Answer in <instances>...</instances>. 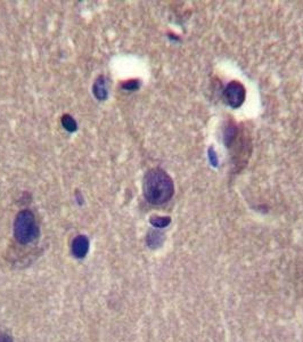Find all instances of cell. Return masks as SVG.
Listing matches in <instances>:
<instances>
[{"label":"cell","mask_w":303,"mask_h":342,"mask_svg":"<svg viewBox=\"0 0 303 342\" xmlns=\"http://www.w3.org/2000/svg\"><path fill=\"white\" fill-rule=\"evenodd\" d=\"M144 197L150 204L161 206L169 202L175 193V185L171 177L160 168L149 170L144 177L142 184Z\"/></svg>","instance_id":"cell-1"},{"label":"cell","mask_w":303,"mask_h":342,"mask_svg":"<svg viewBox=\"0 0 303 342\" xmlns=\"http://www.w3.org/2000/svg\"><path fill=\"white\" fill-rule=\"evenodd\" d=\"M39 227L34 215L30 210H22L17 213L14 223V236L20 244H30L37 239Z\"/></svg>","instance_id":"cell-2"},{"label":"cell","mask_w":303,"mask_h":342,"mask_svg":"<svg viewBox=\"0 0 303 342\" xmlns=\"http://www.w3.org/2000/svg\"><path fill=\"white\" fill-rule=\"evenodd\" d=\"M224 99L231 108H239L245 101V88L243 84L237 81L228 83L224 91Z\"/></svg>","instance_id":"cell-3"},{"label":"cell","mask_w":303,"mask_h":342,"mask_svg":"<svg viewBox=\"0 0 303 342\" xmlns=\"http://www.w3.org/2000/svg\"><path fill=\"white\" fill-rule=\"evenodd\" d=\"M73 256L78 259H82L87 256L89 250V241L84 235H79L75 237L72 242V247H71Z\"/></svg>","instance_id":"cell-4"},{"label":"cell","mask_w":303,"mask_h":342,"mask_svg":"<svg viewBox=\"0 0 303 342\" xmlns=\"http://www.w3.org/2000/svg\"><path fill=\"white\" fill-rule=\"evenodd\" d=\"M92 91L97 100L99 101L106 100V97H108V87H106V81L104 77H99L96 80V82L93 83Z\"/></svg>","instance_id":"cell-5"},{"label":"cell","mask_w":303,"mask_h":342,"mask_svg":"<svg viewBox=\"0 0 303 342\" xmlns=\"http://www.w3.org/2000/svg\"><path fill=\"white\" fill-rule=\"evenodd\" d=\"M163 243V235L157 232V230H152V232L148 233L147 235V244L148 247L152 249H157L159 247H161Z\"/></svg>","instance_id":"cell-6"},{"label":"cell","mask_w":303,"mask_h":342,"mask_svg":"<svg viewBox=\"0 0 303 342\" xmlns=\"http://www.w3.org/2000/svg\"><path fill=\"white\" fill-rule=\"evenodd\" d=\"M62 126H63L64 129L68 130L69 132H74L78 129L77 122H75V120L69 114H65L64 117L62 118Z\"/></svg>","instance_id":"cell-7"},{"label":"cell","mask_w":303,"mask_h":342,"mask_svg":"<svg viewBox=\"0 0 303 342\" xmlns=\"http://www.w3.org/2000/svg\"><path fill=\"white\" fill-rule=\"evenodd\" d=\"M171 219L169 218V217H152L150 218V223L152 225L154 226V227H158V228H163V227H167V226L170 224Z\"/></svg>","instance_id":"cell-8"},{"label":"cell","mask_w":303,"mask_h":342,"mask_svg":"<svg viewBox=\"0 0 303 342\" xmlns=\"http://www.w3.org/2000/svg\"><path fill=\"white\" fill-rule=\"evenodd\" d=\"M138 86H139V82L137 81V80H130V81L126 82L124 84V89H128V90H133V89H137Z\"/></svg>","instance_id":"cell-9"},{"label":"cell","mask_w":303,"mask_h":342,"mask_svg":"<svg viewBox=\"0 0 303 342\" xmlns=\"http://www.w3.org/2000/svg\"><path fill=\"white\" fill-rule=\"evenodd\" d=\"M0 342H13L12 340V337L8 335V334H5V333H2V334H0Z\"/></svg>","instance_id":"cell-10"}]
</instances>
